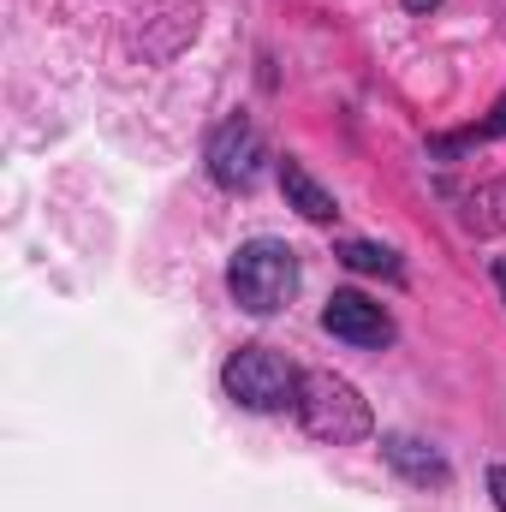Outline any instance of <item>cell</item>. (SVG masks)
Returning a JSON list of instances; mask_svg holds the SVG:
<instances>
[{
  "mask_svg": "<svg viewBox=\"0 0 506 512\" xmlns=\"http://www.w3.org/2000/svg\"><path fill=\"white\" fill-rule=\"evenodd\" d=\"M280 191H286V203H292L304 221H316V227H328V221L340 215V203L310 179V167H304L298 155H286V161H280Z\"/></svg>",
  "mask_w": 506,
  "mask_h": 512,
  "instance_id": "6",
  "label": "cell"
},
{
  "mask_svg": "<svg viewBox=\"0 0 506 512\" xmlns=\"http://www.w3.org/2000/svg\"><path fill=\"white\" fill-rule=\"evenodd\" d=\"M387 459H393V471H405L411 483H447V459L435 453V447H423V441H411V435H387V447H381Z\"/></svg>",
  "mask_w": 506,
  "mask_h": 512,
  "instance_id": "7",
  "label": "cell"
},
{
  "mask_svg": "<svg viewBox=\"0 0 506 512\" xmlns=\"http://www.w3.org/2000/svg\"><path fill=\"white\" fill-rule=\"evenodd\" d=\"M322 328L334 340H346V346H364V352L393 346V316L381 310L376 298H364V292H334L328 310H322Z\"/></svg>",
  "mask_w": 506,
  "mask_h": 512,
  "instance_id": "5",
  "label": "cell"
},
{
  "mask_svg": "<svg viewBox=\"0 0 506 512\" xmlns=\"http://www.w3.org/2000/svg\"><path fill=\"white\" fill-rule=\"evenodd\" d=\"M495 286H501V292H506V256H501V262H495Z\"/></svg>",
  "mask_w": 506,
  "mask_h": 512,
  "instance_id": "12",
  "label": "cell"
},
{
  "mask_svg": "<svg viewBox=\"0 0 506 512\" xmlns=\"http://www.w3.org/2000/svg\"><path fill=\"white\" fill-rule=\"evenodd\" d=\"M441 0H405V12H435Z\"/></svg>",
  "mask_w": 506,
  "mask_h": 512,
  "instance_id": "11",
  "label": "cell"
},
{
  "mask_svg": "<svg viewBox=\"0 0 506 512\" xmlns=\"http://www.w3.org/2000/svg\"><path fill=\"white\" fill-rule=\"evenodd\" d=\"M298 376L304 370H292L274 346H239L227 358V370H221V387L245 411H286L298 399Z\"/></svg>",
  "mask_w": 506,
  "mask_h": 512,
  "instance_id": "3",
  "label": "cell"
},
{
  "mask_svg": "<svg viewBox=\"0 0 506 512\" xmlns=\"http://www.w3.org/2000/svg\"><path fill=\"white\" fill-rule=\"evenodd\" d=\"M292 411H298L304 435H316V441H328V447H358V441L376 435L370 399L346 382V376H334V370H304Z\"/></svg>",
  "mask_w": 506,
  "mask_h": 512,
  "instance_id": "1",
  "label": "cell"
},
{
  "mask_svg": "<svg viewBox=\"0 0 506 512\" xmlns=\"http://www.w3.org/2000/svg\"><path fill=\"white\" fill-rule=\"evenodd\" d=\"M489 495H495V507L506 512V465H495V471H489Z\"/></svg>",
  "mask_w": 506,
  "mask_h": 512,
  "instance_id": "10",
  "label": "cell"
},
{
  "mask_svg": "<svg viewBox=\"0 0 506 512\" xmlns=\"http://www.w3.org/2000/svg\"><path fill=\"white\" fill-rule=\"evenodd\" d=\"M227 292H233V304L251 310V316L286 310L292 292H298V251L280 245V239H251V245H239L233 262H227Z\"/></svg>",
  "mask_w": 506,
  "mask_h": 512,
  "instance_id": "2",
  "label": "cell"
},
{
  "mask_svg": "<svg viewBox=\"0 0 506 512\" xmlns=\"http://www.w3.org/2000/svg\"><path fill=\"white\" fill-rule=\"evenodd\" d=\"M340 262H346V268H358V274H381V280H405L399 256L387 251V245H370V239H346V245H340Z\"/></svg>",
  "mask_w": 506,
  "mask_h": 512,
  "instance_id": "8",
  "label": "cell"
},
{
  "mask_svg": "<svg viewBox=\"0 0 506 512\" xmlns=\"http://www.w3.org/2000/svg\"><path fill=\"white\" fill-rule=\"evenodd\" d=\"M203 161H209V179L221 191H256L262 167H268V143H262L251 114H233V120H221V126L209 131Z\"/></svg>",
  "mask_w": 506,
  "mask_h": 512,
  "instance_id": "4",
  "label": "cell"
},
{
  "mask_svg": "<svg viewBox=\"0 0 506 512\" xmlns=\"http://www.w3.org/2000/svg\"><path fill=\"white\" fill-rule=\"evenodd\" d=\"M489 137H506V96H501V108H495L483 126L459 131V137H441V143H435V155H453V149H471V143H489Z\"/></svg>",
  "mask_w": 506,
  "mask_h": 512,
  "instance_id": "9",
  "label": "cell"
}]
</instances>
